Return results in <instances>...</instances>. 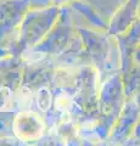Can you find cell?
I'll return each instance as SVG.
<instances>
[{"label": "cell", "mask_w": 140, "mask_h": 146, "mask_svg": "<svg viewBox=\"0 0 140 146\" xmlns=\"http://www.w3.org/2000/svg\"><path fill=\"white\" fill-rule=\"evenodd\" d=\"M43 123L40 117L35 113L26 112L21 113L16 118L15 122V130L20 139L25 140H33L37 139L42 134L43 130Z\"/></svg>", "instance_id": "6da1fadb"}]
</instances>
